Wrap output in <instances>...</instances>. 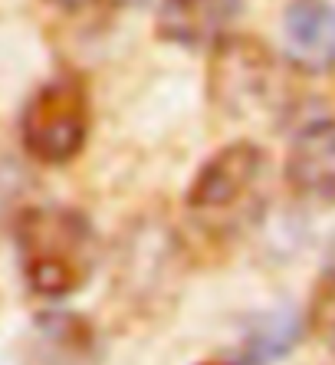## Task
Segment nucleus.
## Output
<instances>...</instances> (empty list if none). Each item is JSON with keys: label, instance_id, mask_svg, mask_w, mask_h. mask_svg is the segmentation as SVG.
Returning a JSON list of instances; mask_svg holds the SVG:
<instances>
[{"label": "nucleus", "instance_id": "nucleus-6", "mask_svg": "<svg viewBox=\"0 0 335 365\" xmlns=\"http://www.w3.org/2000/svg\"><path fill=\"white\" fill-rule=\"evenodd\" d=\"M286 185L302 201L335 207V119H316L289 145Z\"/></svg>", "mask_w": 335, "mask_h": 365}, {"label": "nucleus", "instance_id": "nucleus-10", "mask_svg": "<svg viewBox=\"0 0 335 365\" xmlns=\"http://www.w3.org/2000/svg\"><path fill=\"white\" fill-rule=\"evenodd\" d=\"M309 326L319 332V336H329V339H335V270H329L326 277L319 280L316 293H312Z\"/></svg>", "mask_w": 335, "mask_h": 365}, {"label": "nucleus", "instance_id": "nucleus-12", "mask_svg": "<svg viewBox=\"0 0 335 365\" xmlns=\"http://www.w3.org/2000/svg\"><path fill=\"white\" fill-rule=\"evenodd\" d=\"M204 365H224V362H204Z\"/></svg>", "mask_w": 335, "mask_h": 365}, {"label": "nucleus", "instance_id": "nucleus-7", "mask_svg": "<svg viewBox=\"0 0 335 365\" xmlns=\"http://www.w3.org/2000/svg\"><path fill=\"white\" fill-rule=\"evenodd\" d=\"M243 0H161L155 34L185 50H210L230 34Z\"/></svg>", "mask_w": 335, "mask_h": 365}, {"label": "nucleus", "instance_id": "nucleus-11", "mask_svg": "<svg viewBox=\"0 0 335 365\" xmlns=\"http://www.w3.org/2000/svg\"><path fill=\"white\" fill-rule=\"evenodd\" d=\"M46 4H53L59 10H86V7H93L96 0H46Z\"/></svg>", "mask_w": 335, "mask_h": 365}, {"label": "nucleus", "instance_id": "nucleus-9", "mask_svg": "<svg viewBox=\"0 0 335 365\" xmlns=\"http://www.w3.org/2000/svg\"><path fill=\"white\" fill-rule=\"evenodd\" d=\"M296 323L293 319H273L269 326H257V332H253V339L247 342V362H269V359L277 356H286L289 352V346L296 342Z\"/></svg>", "mask_w": 335, "mask_h": 365}, {"label": "nucleus", "instance_id": "nucleus-3", "mask_svg": "<svg viewBox=\"0 0 335 365\" xmlns=\"http://www.w3.org/2000/svg\"><path fill=\"white\" fill-rule=\"evenodd\" d=\"M93 125L89 93L76 73H56L36 86L20 112L24 152L40 165H66L83 152Z\"/></svg>", "mask_w": 335, "mask_h": 365}, {"label": "nucleus", "instance_id": "nucleus-4", "mask_svg": "<svg viewBox=\"0 0 335 365\" xmlns=\"http://www.w3.org/2000/svg\"><path fill=\"white\" fill-rule=\"evenodd\" d=\"M263 168H267V152L260 145L247 142V138L224 145L197 168L185 204L197 214L224 211V207L240 201L243 195H250L253 185L260 181Z\"/></svg>", "mask_w": 335, "mask_h": 365}, {"label": "nucleus", "instance_id": "nucleus-5", "mask_svg": "<svg viewBox=\"0 0 335 365\" xmlns=\"http://www.w3.org/2000/svg\"><path fill=\"white\" fill-rule=\"evenodd\" d=\"M286 63L299 73L335 69V4L332 0H289L283 14Z\"/></svg>", "mask_w": 335, "mask_h": 365}, {"label": "nucleus", "instance_id": "nucleus-8", "mask_svg": "<svg viewBox=\"0 0 335 365\" xmlns=\"http://www.w3.org/2000/svg\"><path fill=\"white\" fill-rule=\"evenodd\" d=\"M93 352L89 329L73 316H43L24 365H83Z\"/></svg>", "mask_w": 335, "mask_h": 365}, {"label": "nucleus", "instance_id": "nucleus-1", "mask_svg": "<svg viewBox=\"0 0 335 365\" xmlns=\"http://www.w3.org/2000/svg\"><path fill=\"white\" fill-rule=\"evenodd\" d=\"M14 244L26 289L43 299L79 293L93 277L99 257V240L89 217L59 204H36L20 211Z\"/></svg>", "mask_w": 335, "mask_h": 365}, {"label": "nucleus", "instance_id": "nucleus-2", "mask_svg": "<svg viewBox=\"0 0 335 365\" xmlns=\"http://www.w3.org/2000/svg\"><path fill=\"white\" fill-rule=\"evenodd\" d=\"M286 63L263 40L227 34L210 46L207 99L220 115L237 122L277 115L286 109Z\"/></svg>", "mask_w": 335, "mask_h": 365}]
</instances>
